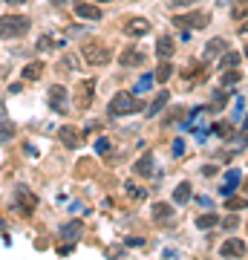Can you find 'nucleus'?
Returning <instances> with one entry per match:
<instances>
[{"mask_svg": "<svg viewBox=\"0 0 248 260\" xmlns=\"http://www.w3.org/2000/svg\"><path fill=\"white\" fill-rule=\"evenodd\" d=\"M217 223H220L217 214H202V217H196V229H214Z\"/></svg>", "mask_w": 248, "mask_h": 260, "instance_id": "obj_26", "label": "nucleus"}, {"mask_svg": "<svg viewBox=\"0 0 248 260\" xmlns=\"http://www.w3.org/2000/svg\"><path fill=\"white\" fill-rule=\"evenodd\" d=\"M202 174H205V177H211V174H217V168H214V165H205Z\"/></svg>", "mask_w": 248, "mask_h": 260, "instance_id": "obj_39", "label": "nucleus"}, {"mask_svg": "<svg viewBox=\"0 0 248 260\" xmlns=\"http://www.w3.org/2000/svg\"><path fill=\"white\" fill-rule=\"evenodd\" d=\"M61 47H64V38H55V35L38 38V52H49V49H61Z\"/></svg>", "mask_w": 248, "mask_h": 260, "instance_id": "obj_13", "label": "nucleus"}, {"mask_svg": "<svg viewBox=\"0 0 248 260\" xmlns=\"http://www.w3.org/2000/svg\"><path fill=\"white\" fill-rule=\"evenodd\" d=\"M211 23V18L205 12H191V15H173V26L179 29H205Z\"/></svg>", "mask_w": 248, "mask_h": 260, "instance_id": "obj_4", "label": "nucleus"}, {"mask_svg": "<svg viewBox=\"0 0 248 260\" xmlns=\"http://www.w3.org/2000/svg\"><path fill=\"white\" fill-rule=\"evenodd\" d=\"M239 139H242V142L248 145V119H245V127H242V136H239Z\"/></svg>", "mask_w": 248, "mask_h": 260, "instance_id": "obj_40", "label": "nucleus"}, {"mask_svg": "<svg viewBox=\"0 0 248 260\" xmlns=\"http://www.w3.org/2000/svg\"><path fill=\"white\" fill-rule=\"evenodd\" d=\"M167 99H170V95H167V90H162V93H159L156 99H153V102H150V104L145 107V110H147V116H156V113H159V110H162V107L167 104Z\"/></svg>", "mask_w": 248, "mask_h": 260, "instance_id": "obj_20", "label": "nucleus"}, {"mask_svg": "<svg viewBox=\"0 0 248 260\" xmlns=\"http://www.w3.org/2000/svg\"><path fill=\"white\" fill-rule=\"evenodd\" d=\"M225 104H228V93L222 90V93L214 95V104H208V110H220V107H225Z\"/></svg>", "mask_w": 248, "mask_h": 260, "instance_id": "obj_30", "label": "nucleus"}, {"mask_svg": "<svg viewBox=\"0 0 248 260\" xmlns=\"http://www.w3.org/2000/svg\"><path fill=\"white\" fill-rule=\"evenodd\" d=\"M41 73H44V64H41V61H32V64L23 67V78H26V81H35Z\"/></svg>", "mask_w": 248, "mask_h": 260, "instance_id": "obj_25", "label": "nucleus"}, {"mask_svg": "<svg viewBox=\"0 0 248 260\" xmlns=\"http://www.w3.org/2000/svg\"><path fill=\"white\" fill-rule=\"evenodd\" d=\"M182 153H185V142L176 139V142H173V156H182Z\"/></svg>", "mask_w": 248, "mask_h": 260, "instance_id": "obj_36", "label": "nucleus"}, {"mask_svg": "<svg viewBox=\"0 0 248 260\" xmlns=\"http://www.w3.org/2000/svg\"><path fill=\"white\" fill-rule=\"evenodd\" d=\"M81 55L87 64L92 67H104L107 61H110V49H107V44H101V41H87L81 49Z\"/></svg>", "mask_w": 248, "mask_h": 260, "instance_id": "obj_3", "label": "nucleus"}, {"mask_svg": "<svg viewBox=\"0 0 248 260\" xmlns=\"http://www.w3.org/2000/svg\"><path fill=\"white\" fill-rule=\"evenodd\" d=\"M237 81H239L237 70H225V73H222V87H231V84H237Z\"/></svg>", "mask_w": 248, "mask_h": 260, "instance_id": "obj_31", "label": "nucleus"}, {"mask_svg": "<svg viewBox=\"0 0 248 260\" xmlns=\"http://www.w3.org/2000/svg\"><path fill=\"white\" fill-rule=\"evenodd\" d=\"M110 150H113L110 139H98V142H95V153H98V156H107Z\"/></svg>", "mask_w": 248, "mask_h": 260, "instance_id": "obj_32", "label": "nucleus"}, {"mask_svg": "<svg viewBox=\"0 0 248 260\" xmlns=\"http://www.w3.org/2000/svg\"><path fill=\"white\" fill-rule=\"evenodd\" d=\"M170 3H173L176 9H182V6H191L193 0H170Z\"/></svg>", "mask_w": 248, "mask_h": 260, "instance_id": "obj_37", "label": "nucleus"}, {"mask_svg": "<svg viewBox=\"0 0 248 260\" xmlns=\"http://www.w3.org/2000/svg\"><path fill=\"white\" fill-rule=\"evenodd\" d=\"M242 55H245V58H248V47H245V52H242Z\"/></svg>", "mask_w": 248, "mask_h": 260, "instance_id": "obj_44", "label": "nucleus"}, {"mask_svg": "<svg viewBox=\"0 0 248 260\" xmlns=\"http://www.w3.org/2000/svg\"><path fill=\"white\" fill-rule=\"evenodd\" d=\"M245 191H248V179H245Z\"/></svg>", "mask_w": 248, "mask_h": 260, "instance_id": "obj_45", "label": "nucleus"}, {"mask_svg": "<svg viewBox=\"0 0 248 260\" xmlns=\"http://www.w3.org/2000/svg\"><path fill=\"white\" fill-rule=\"evenodd\" d=\"M66 99H69V93H66V87H61V84H55V87H49V107L58 113H66Z\"/></svg>", "mask_w": 248, "mask_h": 260, "instance_id": "obj_6", "label": "nucleus"}, {"mask_svg": "<svg viewBox=\"0 0 248 260\" xmlns=\"http://www.w3.org/2000/svg\"><path fill=\"white\" fill-rule=\"evenodd\" d=\"M124 188H127V194L133 197V200H145V194H147L145 188H138V185H133V182H127V185H124Z\"/></svg>", "mask_w": 248, "mask_h": 260, "instance_id": "obj_33", "label": "nucleus"}, {"mask_svg": "<svg viewBox=\"0 0 248 260\" xmlns=\"http://www.w3.org/2000/svg\"><path fill=\"white\" fill-rule=\"evenodd\" d=\"M211 133H217L220 139H231V136H234V127H231L228 121H214V124H211Z\"/></svg>", "mask_w": 248, "mask_h": 260, "instance_id": "obj_22", "label": "nucleus"}, {"mask_svg": "<svg viewBox=\"0 0 248 260\" xmlns=\"http://www.w3.org/2000/svg\"><path fill=\"white\" fill-rule=\"evenodd\" d=\"M75 15L78 18H87V20H101V9H95L92 3H84V0L75 3Z\"/></svg>", "mask_w": 248, "mask_h": 260, "instance_id": "obj_12", "label": "nucleus"}, {"mask_svg": "<svg viewBox=\"0 0 248 260\" xmlns=\"http://www.w3.org/2000/svg\"><path fill=\"white\" fill-rule=\"evenodd\" d=\"M15 203H18V211H20V214H26V217H29V214L35 211L38 197L32 194V191H29L26 185H18V188H15Z\"/></svg>", "mask_w": 248, "mask_h": 260, "instance_id": "obj_5", "label": "nucleus"}, {"mask_svg": "<svg viewBox=\"0 0 248 260\" xmlns=\"http://www.w3.org/2000/svg\"><path fill=\"white\" fill-rule=\"evenodd\" d=\"M12 136H15V124H3L0 127V142H9Z\"/></svg>", "mask_w": 248, "mask_h": 260, "instance_id": "obj_34", "label": "nucleus"}, {"mask_svg": "<svg viewBox=\"0 0 248 260\" xmlns=\"http://www.w3.org/2000/svg\"><path fill=\"white\" fill-rule=\"evenodd\" d=\"M23 32H29L26 15H3L0 18V38H20Z\"/></svg>", "mask_w": 248, "mask_h": 260, "instance_id": "obj_2", "label": "nucleus"}, {"mask_svg": "<svg viewBox=\"0 0 248 260\" xmlns=\"http://www.w3.org/2000/svg\"><path fill=\"white\" fill-rule=\"evenodd\" d=\"M239 61H242V52H228L225 49V55L220 58V70H237Z\"/></svg>", "mask_w": 248, "mask_h": 260, "instance_id": "obj_17", "label": "nucleus"}, {"mask_svg": "<svg viewBox=\"0 0 248 260\" xmlns=\"http://www.w3.org/2000/svg\"><path fill=\"white\" fill-rule=\"evenodd\" d=\"M222 225H225L228 232H234V229L239 225V220H237V217H225V220H222Z\"/></svg>", "mask_w": 248, "mask_h": 260, "instance_id": "obj_35", "label": "nucleus"}, {"mask_svg": "<svg viewBox=\"0 0 248 260\" xmlns=\"http://www.w3.org/2000/svg\"><path fill=\"white\" fill-rule=\"evenodd\" d=\"M225 49H228V44H225V41H222V38H214L211 44H208V47H205V58H208V61H211V58H217V55H220V52H225Z\"/></svg>", "mask_w": 248, "mask_h": 260, "instance_id": "obj_19", "label": "nucleus"}, {"mask_svg": "<svg viewBox=\"0 0 248 260\" xmlns=\"http://www.w3.org/2000/svg\"><path fill=\"white\" fill-rule=\"evenodd\" d=\"M156 55H159V58H170V55H173V38H170V35H159V41H156Z\"/></svg>", "mask_w": 248, "mask_h": 260, "instance_id": "obj_15", "label": "nucleus"}, {"mask_svg": "<svg viewBox=\"0 0 248 260\" xmlns=\"http://www.w3.org/2000/svg\"><path fill=\"white\" fill-rule=\"evenodd\" d=\"M6 3H9V6H23L26 0H6Z\"/></svg>", "mask_w": 248, "mask_h": 260, "instance_id": "obj_41", "label": "nucleus"}, {"mask_svg": "<svg viewBox=\"0 0 248 260\" xmlns=\"http://www.w3.org/2000/svg\"><path fill=\"white\" fill-rule=\"evenodd\" d=\"M220 254L222 257H245V240H225Z\"/></svg>", "mask_w": 248, "mask_h": 260, "instance_id": "obj_9", "label": "nucleus"}, {"mask_svg": "<svg viewBox=\"0 0 248 260\" xmlns=\"http://www.w3.org/2000/svg\"><path fill=\"white\" fill-rule=\"evenodd\" d=\"M58 136H61V142H64V148H78V145H81V133H78L73 124H64Z\"/></svg>", "mask_w": 248, "mask_h": 260, "instance_id": "obj_11", "label": "nucleus"}, {"mask_svg": "<svg viewBox=\"0 0 248 260\" xmlns=\"http://www.w3.org/2000/svg\"><path fill=\"white\" fill-rule=\"evenodd\" d=\"M245 32H248V20L242 23V26H239V35H245Z\"/></svg>", "mask_w": 248, "mask_h": 260, "instance_id": "obj_42", "label": "nucleus"}, {"mask_svg": "<svg viewBox=\"0 0 248 260\" xmlns=\"http://www.w3.org/2000/svg\"><path fill=\"white\" fill-rule=\"evenodd\" d=\"M153 81H156L153 75H141V78L136 81V93H145V90H150V87H153Z\"/></svg>", "mask_w": 248, "mask_h": 260, "instance_id": "obj_29", "label": "nucleus"}, {"mask_svg": "<svg viewBox=\"0 0 248 260\" xmlns=\"http://www.w3.org/2000/svg\"><path fill=\"white\" fill-rule=\"evenodd\" d=\"M92 87H95V84H92L90 78L78 84V93H75V107H78V110H87L92 104Z\"/></svg>", "mask_w": 248, "mask_h": 260, "instance_id": "obj_7", "label": "nucleus"}, {"mask_svg": "<svg viewBox=\"0 0 248 260\" xmlns=\"http://www.w3.org/2000/svg\"><path fill=\"white\" fill-rule=\"evenodd\" d=\"M231 15H234V18H248V0H237V3H234V9H231Z\"/></svg>", "mask_w": 248, "mask_h": 260, "instance_id": "obj_28", "label": "nucleus"}, {"mask_svg": "<svg viewBox=\"0 0 248 260\" xmlns=\"http://www.w3.org/2000/svg\"><path fill=\"white\" fill-rule=\"evenodd\" d=\"M173 217V208L167 203H153V220H159V223H167Z\"/></svg>", "mask_w": 248, "mask_h": 260, "instance_id": "obj_18", "label": "nucleus"}, {"mask_svg": "<svg viewBox=\"0 0 248 260\" xmlns=\"http://www.w3.org/2000/svg\"><path fill=\"white\" fill-rule=\"evenodd\" d=\"M170 75H173V67H170V64H162V67L156 70V73H153V78L165 84V81H170Z\"/></svg>", "mask_w": 248, "mask_h": 260, "instance_id": "obj_27", "label": "nucleus"}, {"mask_svg": "<svg viewBox=\"0 0 248 260\" xmlns=\"http://www.w3.org/2000/svg\"><path fill=\"white\" fill-rule=\"evenodd\" d=\"M124 32H127V35H133V38H141V35H147V32H150V20L130 18L127 23H124Z\"/></svg>", "mask_w": 248, "mask_h": 260, "instance_id": "obj_8", "label": "nucleus"}, {"mask_svg": "<svg viewBox=\"0 0 248 260\" xmlns=\"http://www.w3.org/2000/svg\"><path fill=\"white\" fill-rule=\"evenodd\" d=\"M133 171H136L138 177H153V156H150V153H145V156L133 165Z\"/></svg>", "mask_w": 248, "mask_h": 260, "instance_id": "obj_16", "label": "nucleus"}, {"mask_svg": "<svg viewBox=\"0 0 248 260\" xmlns=\"http://www.w3.org/2000/svg\"><path fill=\"white\" fill-rule=\"evenodd\" d=\"M242 102H245V99H237V119L242 116V110H245V104H242Z\"/></svg>", "mask_w": 248, "mask_h": 260, "instance_id": "obj_38", "label": "nucleus"}, {"mask_svg": "<svg viewBox=\"0 0 248 260\" xmlns=\"http://www.w3.org/2000/svg\"><path fill=\"white\" fill-rule=\"evenodd\" d=\"M119 61H121L124 67H138L141 61H145V52H141V49H124Z\"/></svg>", "mask_w": 248, "mask_h": 260, "instance_id": "obj_14", "label": "nucleus"}, {"mask_svg": "<svg viewBox=\"0 0 248 260\" xmlns=\"http://www.w3.org/2000/svg\"><path fill=\"white\" fill-rule=\"evenodd\" d=\"M222 3H231V0H220V6H222Z\"/></svg>", "mask_w": 248, "mask_h": 260, "instance_id": "obj_43", "label": "nucleus"}, {"mask_svg": "<svg viewBox=\"0 0 248 260\" xmlns=\"http://www.w3.org/2000/svg\"><path fill=\"white\" fill-rule=\"evenodd\" d=\"M84 234V223L81 220H69V223L66 225H61V240H78V237H81Z\"/></svg>", "mask_w": 248, "mask_h": 260, "instance_id": "obj_10", "label": "nucleus"}, {"mask_svg": "<svg viewBox=\"0 0 248 260\" xmlns=\"http://www.w3.org/2000/svg\"><path fill=\"white\" fill-rule=\"evenodd\" d=\"M225 208L228 211H242V208H248V197H225Z\"/></svg>", "mask_w": 248, "mask_h": 260, "instance_id": "obj_23", "label": "nucleus"}, {"mask_svg": "<svg viewBox=\"0 0 248 260\" xmlns=\"http://www.w3.org/2000/svg\"><path fill=\"white\" fill-rule=\"evenodd\" d=\"M145 102H138L136 93H116L110 102V113L113 116H127V113H141Z\"/></svg>", "mask_w": 248, "mask_h": 260, "instance_id": "obj_1", "label": "nucleus"}, {"mask_svg": "<svg viewBox=\"0 0 248 260\" xmlns=\"http://www.w3.org/2000/svg\"><path fill=\"white\" fill-rule=\"evenodd\" d=\"M173 200H176V205L188 203V200H191V182H179V185H176V191H173Z\"/></svg>", "mask_w": 248, "mask_h": 260, "instance_id": "obj_21", "label": "nucleus"}, {"mask_svg": "<svg viewBox=\"0 0 248 260\" xmlns=\"http://www.w3.org/2000/svg\"><path fill=\"white\" fill-rule=\"evenodd\" d=\"M237 182H239V174H237V171H228V174H225V185H222V197L234 194V188H237Z\"/></svg>", "mask_w": 248, "mask_h": 260, "instance_id": "obj_24", "label": "nucleus"}]
</instances>
